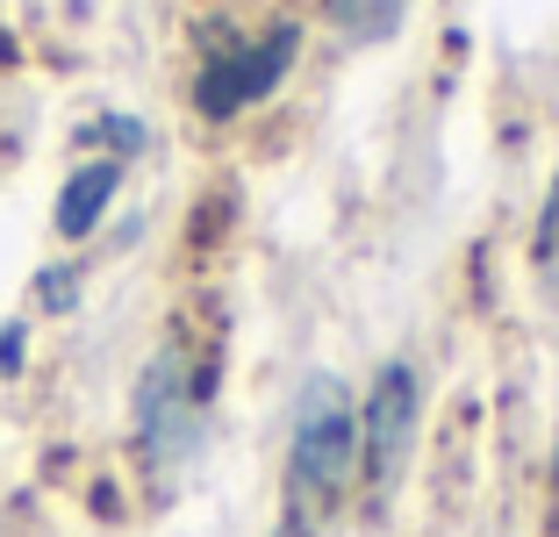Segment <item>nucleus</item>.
Segmentation results:
<instances>
[{
  "label": "nucleus",
  "mask_w": 559,
  "mask_h": 537,
  "mask_svg": "<svg viewBox=\"0 0 559 537\" xmlns=\"http://www.w3.org/2000/svg\"><path fill=\"white\" fill-rule=\"evenodd\" d=\"M359 480V402L337 373H309L287 423V494L295 509H330Z\"/></svg>",
  "instance_id": "f257e3e1"
},
{
  "label": "nucleus",
  "mask_w": 559,
  "mask_h": 537,
  "mask_svg": "<svg viewBox=\"0 0 559 537\" xmlns=\"http://www.w3.org/2000/svg\"><path fill=\"white\" fill-rule=\"evenodd\" d=\"M201 408H209V380L187 366L180 344H165L136 380V452L151 473H180L201 452Z\"/></svg>",
  "instance_id": "f03ea898"
},
{
  "label": "nucleus",
  "mask_w": 559,
  "mask_h": 537,
  "mask_svg": "<svg viewBox=\"0 0 559 537\" xmlns=\"http://www.w3.org/2000/svg\"><path fill=\"white\" fill-rule=\"evenodd\" d=\"M295 58H301V29L295 22H273V29H259V36L215 44L209 65L194 72V108L209 115V122H230V115L259 108V100L295 72Z\"/></svg>",
  "instance_id": "7ed1b4c3"
},
{
  "label": "nucleus",
  "mask_w": 559,
  "mask_h": 537,
  "mask_svg": "<svg viewBox=\"0 0 559 537\" xmlns=\"http://www.w3.org/2000/svg\"><path fill=\"white\" fill-rule=\"evenodd\" d=\"M416 423H424V380L409 358H388L359 402V480L366 494H388L416 452Z\"/></svg>",
  "instance_id": "20e7f679"
},
{
  "label": "nucleus",
  "mask_w": 559,
  "mask_h": 537,
  "mask_svg": "<svg viewBox=\"0 0 559 537\" xmlns=\"http://www.w3.org/2000/svg\"><path fill=\"white\" fill-rule=\"evenodd\" d=\"M116 187H122V158H94V165H80V172L66 179V194H58V237H94V223L108 215V201H116Z\"/></svg>",
  "instance_id": "39448f33"
},
{
  "label": "nucleus",
  "mask_w": 559,
  "mask_h": 537,
  "mask_svg": "<svg viewBox=\"0 0 559 537\" xmlns=\"http://www.w3.org/2000/svg\"><path fill=\"white\" fill-rule=\"evenodd\" d=\"M402 15H409V0H323V22H330V29H345L352 44H380V36H395Z\"/></svg>",
  "instance_id": "423d86ee"
},
{
  "label": "nucleus",
  "mask_w": 559,
  "mask_h": 537,
  "mask_svg": "<svg viewBox=\"0 0 559 537\" xmlns=\"http://www.w3.org/2000/svg\"><path fill=\"white\" fill-rule=\"evenodd\" d=\"M538 273L559 279V179L545 187V208H538Z\"/></svg>",
  "instance_id": "0eeeda50"
},
{
  "label": "nucleus",
  "mask_w": 559,
  "mask_h": 537,
  "mask_svg": "<svg viewBox=\"0 0 559 537\" xmlns=\"http://www.w3.org/2000/svg\"><path fill=\"white\" fill-rule=\"evenodd\" d=\"M94 136H108V144H122V158H130V151L144 144V130H136V122H122V115H116V122H94Z\"/></svg>",
  "instance_id": "6e6552de"
},
{
  "label": "nucleus",
  "mask_w": 559,
  "mask_h": 537,
  "mask_svg": "<svg viewBox=\"0 0 559 537\" xmlns=\"http://www.w3.org/2000/svg\"><path fill=\"white\" fill-rule=\"evenodd\" d=\"M22 366V323H8L0 330V373H15Z\"/></svg>",
  "instance_id": "1a4fd4ad"
},
{
  "label": "nucleus",
  "mask_w": 559,
  "mask_h": 537,
  "mask_svg": "<svg viewBox=\"0 0 559 537\" xmlns=\"http://www.w3.org/2000/svg\"><path fill=\"white\" fill-rule=\"evenodd\" d=\"M273 537H316V530H309V516H301V509H287V516H280V530H273Z\"/></svg>",
  "instance_id": "9d476101"
},
{
  "label": "nucleus",
  "mask_w": 559,
  "mask_h": 537,
  "mask_svg": "<svg viewBox=\"0 0 559 537\" xmlns=\"http://www.w3.org/2000/svg\"><path fill=\"white\" fill-rule=\"evenodd\" d=\"M552 494H559V438H552Z\"/></svg>",
  "instance_id": "9b49d317"
}]
</instances>
